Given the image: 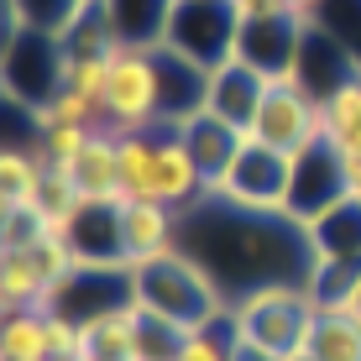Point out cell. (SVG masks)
Segmentation results:
<instances>
[{
    "instance_id": "36",
    "label": "cell",
    "mask_w": 361,
    "mask_h": 361,
    "mask_svg": "<svg viewBox=\"0 0 361 361\" xmlns=\"http://www.w3.org/2000/svg\"><path fill=\"white\" fill-rule=\"evenodd\" d=\"M345 309H351V314L361 319V272H356V288H351V298H345Z\"/></svg>"
},
{
    "instance_id": "8",
    "label": "cell",
    "mask_w": 361,
    "mask_h": 361,
    "mask_svg": "<svg viewBox=\"0 0 361 361\" xmlns=\"http://www.w3.org/2000/svg\"><path fill=\"white\" fill-rule=\"evenodd\" d=\"M136 304V272L121 262V267H94V262H79L47 293V314H63L73 325H94V319L116 314V309Z\"/></svg>"
},
{
    "instance_id": "13",
    "label": "cell",
    "mask_w": 361,
    "mask_h": 361,
    "mask_svg": "<svg viewBox=\"0 0 361 361\" xmlns=\"http://www.w3.org/2000/svg\"><path fill=\"white\" fill-rule=\"evenodd\" d=\"M178 231H183V215L168 209V204H157V199H131V204H121V246H126L131 267L178 252Z\"/></svg>"
},
{
    "instance_id": "31",
    "label": "cell",
    "mask_w": 361,
    "mask_h": 361,
    "mask_svg": "<svg viewBox=\"0 0 361 361\" xmlns=\"http://www.w3.org/2000/svg\"><path fill=\"white\" fill-rule=\"evenodd\" d=\"M90 142H94V126H68V121H53V126L37 131V152L47 163H73Z\"/></svg>"
},
{
    "instance_id": "1",
    "label": "cell",
    "mask_w": 361,
    "mask_h": 361,
    "mask_svg": "<svg viewBox=\"0 0 361 361\" xmlns=\"http://www.w3.org/2000/svg\"><path fill=\"white\" fill-rule=\"evenodd\" d=\"M178 246L220 283V293L231 304L257 288H272V283H304L309 288V278L319 267L309 226H298L293 215L235 209L215 194H204V204H194L183 215Z\"/></svg>"
},
{
    "instance_id": "25",
    "label": "cell",
    "mask_w": 361,
    "mask_h": 361,
    "mask_svg": "<svg viewBox=\"0 0 361 361\" xmlns=\"http://www.w3.org/2000/svg\"><path fill=\"white\" fill-rule=\"evenodd\" d=\"M42 178H47V157L37 147H6L0 152V209L37 204Z\"/></svg>"
},
{
    "instance_id": "11",
    "label": "cell",
    "mask_w": 361,
    "mask_h": 361,
    "mask_svg": "<svg viewBox=\"0 0 361 361\" xmlns=\"http://www.w3.org/2000/svg\"><path fill=\"white\" fill-rule=\"evenodd\" d=\"M304 16H262V21H241V42L235 58H246L252 68H262L272 84H288L298 47H304Z\"/></svg>"
},
{
    "instance_id": "15",
    "label": "cell",
    "mask_w": 361,
    "mask_h": 361,
    "mask_svg": "<svg viewBox=\"0 0 361 361\" xmlns=\"http://www.w3.org/2000/svg\"><path fill=\"white\" fill-rule=\"evenodd\" d=\"M157 99H163V131H178L183 121H194L209 99V68H199L194 58L157 47Z\"/></svg>"
},
{
    "instance_id": "4",
    "label": "cell",
    "mask_w": 361,
    "mask_h": 361,
    "mask_svg": "<svg viewBox=\"0 0 361 361\" xmlns=\"http://www.w3.org/2000/svg\"><path fill=\"white\" fill-rule=\"evenodd\" d=\"M6 99L21 110H47L58 99V90L68 84V53L63 37L42 32V27H11L6 32Z\"/></svg>"
},
{
    "instance_id": "32",
    "label": "cell",
    "mask_w": 361,
    "mask_h": 361,
    "mask_svg": "<svg viewBox=\"0 0 361 361\" xmlns=\"http://www.w3.org/2000/svg\"><path fill=\"white\" fill-rule=\"evenodd\" d=\"M47 235V220L37 215V204H21V209H0V241L6 252H27Z\"/></svg>"
},
{
    "instance_id": "10",
    "label": "cell",
    "mask_w": 361,
    "mask_h": 361,
    "mask_svg": "<svg viewBox=\"0 0 361 361\" xmlns=\"http://www.w3.org/2000/svg\"><path fill=\"white\" fill-rule=\"evenodd\" d=\"M351 194L345 189V157L335 152V147L319 136L314 147H304V152H293V178H288V215L298 226H309V220H319L330 204H341V199Z\"/></svg>"
},
{
    "instance_id": "14",
    "label": "cell",
    "mask_w": 361,
    "mask_h": 361,
    "mask_svg": "<svg viewBox=\"0 0 361 361\" xmlns=\"http://www.w3.org/2000/svg\"><path fill=\"white\" fill-rule=\"evenodd\" d=\"M267 90H272V79L262 68H252L246 58H226L220 68H209V99H204V110H215V116H226L231 126L252 131V121H257V110H262Z\"/></svg>"
},
{
    "instance_id": "2",
    "label": "cell",
    "mask_w": 361,
    "mask_h": 361,
    "mask_svg": "<svg viewBox=\"0 0 361 361\" xmlns=\"http://www.w3.org/2000/svg\"><path fill=\"white\" fill-rule=\"evenodd\" d=\"M131 272H136V304H142L147 314H163L183 330H204L209 319L231 314V298L220 293V283L209 278L183 246L168 252V257H152V262H142Z\"/></svg>"
},
{
    "instance_id": "17",
    "label": "cell",
    "mask_w": 361,
    "mask_h": 361,
    "mask_svg": "<svg viewBox=\"0 0 361 361\" xmlns=\"http://www.w3.org/2000/svg\"><path fill=\"white\" fill-rule=\"evenodd\" d=\"M204 168L194 163V152L183 147L178 131H163L157 136V204L178 209V215H189L194 204H204Z\"/></svg>"
},
{
    "instance_id": "3",
    "label": "cell",
    "mask_w": 361,
    "mask_h": 361,
    "mask_svg": "<svg viewBox=\"0 0 361 361\" xmlns=\"http://www.w3.org/2000/svg\"><path fill=\"white\" fill-rule=\"evenodd\" d=\"M231 319H235V335L246 345L288 361V356L309 351V335H314V319H319V298L304 283H272V288L235 298Z\"/></svg>"
},
{
    "instance_id": "38",
    "label": "cell",
    "mask_w": 361,
    "mask_h": 361,
    "mask_svg": "<svg viewBox=\"0 0 361 361\" xmlns=\"http://www.w3.org/2000/svg\"><path fill=\"white\" fill-rule=\"evenodd\" d=\"M47 361H68V356H47Z\"/></svg>"
},
{
    "instance_id": "26",
    "label": "cell",
    "mask_w": 361,
    "mask_h": 361,
    "mask_svg": "<svg viewBox=\"0 0 361 361\" xmlns=\"http://www.w3.org/2000/svg\"><path fill=\"white\" fill-rule=\"evenodd\" d=\"M47 293H53V283L42 278L32 246L0 257V298H6V309H47Z\"/></svg>"
},
{
    "instance_id": "6",
    "label": "cell",
    "mask_w": 361,
    "mask_h": 361,
    "mask_svg": "<svg viewBox=\"0 0 361 361\" xmlns=\"http://www.w3.org/2000/svg\"><path fill=\"white\" fill-rule=\"evenodd\" d=\"M110 131H163V99H157V47H116L105 90Z\"/></svg>"
},
{
    "instance_id": "9",
    "label": "cell",
    "mask_w": 361,
    "mask_h": 361,
    "mask_svg": "<svg viewBox=\"0 0 361 361\" xmlns=\"http://www.w3.org/2000/svg\"><path fill=\"white\" fill-rule=\"evenodd\" d=\"M252 136L262 147H272V152L293 157V152H304V147H314L325 136V105L314 94H304L298 84H272L262 110H257V121H252Z\"/></svg>"
},
{
    "instance_id": "35",
    "label": "cell",
    "mask_w": 361,
    "mask_h": 361,
    "mask_svg": "<svg viewBox=\"0 0 361 361\" xmlns=\"http://www.w3.org/2000/svg\"><path fill=\"white\" fill-rule=\"evenodd\" d=\"M235 361H278V356H267V351H257V345H235Z\"/></svg>"
},
{
    "instance_id": "23",
    "label": "cell",
    "mask_w": 361,
    "mask_h": 361,
    "mask_svg": "<svg viewBox=\"0 0 361 361\" xmlns=\"http://www.w3.org/2000/svg\"><path fill=\"white\" fill-rule=\"evenodd\" d=\"M309 356L314 361H361V319L345 304H319Z\"/></svg>"
},
{
    "instance_id": "28",
    "label": "cell",
    "mask_w": 361,
    "mask_h": 361,
    "mask_svg": "<svg viewBox=\"0 0 361 361\" xmlns=\"http://www.w3.org/2000/svg\"><path fill=\"white\" fill-rule=\"evenodd\" d=\"M325 142L341 157H361V73L325 99Z\"/></svg>"
},
{
    "instance_id": "24",
    "label": "cell",
    "mask_w": 361,
    "mask_h": 361,
    "mask_svg": "<svg viewBox=\"0 0 361 361\" xmlns=\"http://www.w3.org/2000/svg\"><path fill=\"white\" fill-rule=\"evenodd\" d=\"M121 136V189L131 199H157V136L163 131H116Z\"/></svg>"
},
{
    "instance_id": "19",
    "label": "cell",
    "mask_w": 361,
    "mask_h": 361,
    "mask_svg": "<svg viewBox=\"0 0 361 361\" xmlns=\"http://www.w3.org/2000/svg\"><path fill=\"white\" fill-rule=\"evenodd\" d=\"M178 136H183V147L194 152V163L204 168V183H215L220 173L235 163V152H241V142H246V131L231 126V121L215 116V110H199L194 121H183Z\"/></svg>"
},
{
    "instance_id": "16",
    "label": "cell",
    "mask_w": 361,
    "mask_h": 361,
    "mask_svg": "<svg viewBox=\"0 0 361 361\" xmlns=\"http://www.w3.org/2000/svg\"><path fill=\"white\" fill-rule=\"evenodd\" d=\"M58 168H68L73 189L90 199V204H126V189H121V136L110 126L94 131V142L73 163H58Z\"/></svg>"
},
{
    "instance_id": "12",
    "label": "cell",
    "mask_w": 361,
    "mask_h": 361,
    "mask_svg": "<svg viewBox=\"0 0 361 361\" xmlns=\"http://www.w3.org/2000/svg\"><path fill=\"white\" fill-rule=\"evenodd\" d=\"M356 73H361L356 58L345 53V47L335 42L325 27H314V21H309V27H304V47H298V63H293V79H288V84H298L304 94H314L319 105H325V99H330L335 90H345Z\"/></svg>"
},
{
    "instance_id": "18",
    "label": "cell",
    "mask_w": 361,
    "mask_h": 361,
    "mask_svg": "<svg viewBox=\"0 0 361 361\" xmlns=\"http://www.w3.org/2000/svg\"><path fill=\"white\" fill-rule=\"evenodd\" d=\"M63 235H68L79 262H94V267H121L126 262V246H121V204H90V199H84V209L73 215V226Z\"/></svg>"
},
{
    "instance_id": "7",
    "label": "cell",
    "mask_w": 361,
    "mask_h": 361,
    "mask_svg": "<svg viewBox=\"0 0 361 361\" xmlns=\"http://www.w3.org/2000/svg\"><path fill=\"white\" fill-rule=\"evenodd\" d=\"M235 42H241L235 0H178L163 37V47L194 58L199 68H220L226 58H235Z\"/></svg>"
},
{
    "instance_id": "29",
    "label": "cell",
    "mask_w": 361,
    "mask_h": 361,
    "mask_svg": "<svg viewBox=\"0 0 361 361\" xmlns=\"http://www.w3.org/2000/svg\"><path fill=\"white\" fill-rule=\"evenodd\" d=\"M235 345H241L235 319L220 314V319H209L204 330H189V341H183V351L173 361H235Z\"/></svg>"
},
{
    "instance_id": "20",
    "label": "cell",
    "mask_w": 361,
    "mask_h": 361,
    "mask_svg": "<svg viewBox=\"0 0 361 361\" xmlns=\"http://www.w3.org/2000/svg\"><path fill=\"white\" fill-rule=\"evenodd\" d=\"M309 241H314L319 262L361 267V199L345 194L341 204H330L319 220H309Z\"/></svg>"
},
{
    "instance_id": "33",
    "label": "cell",
    "mask_w": 361,
    "mask_h": 361,
    "mask_svg": "<svg viewBox=\"0 0 361 361\" xmlns=\"http://www.w3.org/2000/svg\"><path fill=\"white\" fill-rule=\"evenodd\" d=\"M235 11H241V21H262V16H293L288 0H235Z\"/></svg>"
},
{
    "instance_id": "5",
    "label": "cell",
    "mask_w": 361,
    "mask_h": 361,
    "mask_svg": "<svg viewBox=\"0 0 361 361\" xmlns=\"http://www.w3.org/2000/svg\"><path fill=\"white\" fill-rule=\"evenodd\" d=\"M288 178H293V157L262 147L252 131H246L235 163L209 183L204 194L226 199L235 209H257V215H288Z\"/></svg>"
},
{
    "instance_id": "34",
    "label": "cell",
    "mask_w": 361,
    "mask_h": 361,
    "mask_svg": "<svg viewBox=\"0 0 361 361\" xmlns=\"http://www.w3.org/2000/svg\"><path fill=\"white\" fill-rule=\"evenodd\" d=\"M345 189L361 199V157H345Z\"/></svg>"
},
{
    "instance_id": "22",
    "label": "cell",
    "mask_w": 361,
    "mask_h": 361,
    "mask_svg": "<svg viewBox=\"0 0 361 361\" xmlns=\"http://www.w3.org/2000/svg\"><path fill=\"white\" fill-rule=\"evenodd\" d=\"M79 361H142V309L126 304L116 314L84 325V356Z\"/></svg>"
},
{
    "instance_id": "21",
    "label": "cell",
    "mask_w": 361,
    "mask_h": 361,
    "mask_svg": "<svg viewBox=\"0 0 361 361\" xmlns=\"http://www.w3.org/2000/svg\"><path fill=\"white\" fill-rule=\"evenodd\" d=\"M178 0H105V21L121 47H163Z\"/></svg>"
},
{
    "instance_id": "27",
    "label": "cell",
    "mask_w": 361,
    "mask_h": 361,
    "mask_svg": "<svg viewBox=\"0 0 361 361\" xmlns=\"http://www.w3.org/2000/svg\"><path fill=\"white\" fill-rule=\"evenodd\" d=\"M47 314L42 309H6L0 325V361H47Z\"/></svg>"
},
{
    "instance_id": "37",
    "label": "cell",
    "mask_w": 361,
    "mask_h": 361,
    "mask_svg": "<svg viewBox=\"0 0 361 361\" xmlns=\"http://www.w3.org/2000/svg\"><path fill=\"white\" fill-rule=\"evenodd\" d=\"M288 361H314V356H309V351H304V356H288Z\"/></svg>"
},
{
    "instance_id": "30",
    "label": "cell",
    "mask_w": 361,
    "mask_h": 361,
    "mask_svg": "<svg viewBox=\"0 0 361 361\" xmlns=\"http://www.w3.org/2000/svg\"><path fill=\"white\" fill-rule=\"evenodd\" d=\"M309 21H314V27H325L335 42H341L345 53L361 63V0H319Z\"/></svg>"
}]
</instances>
